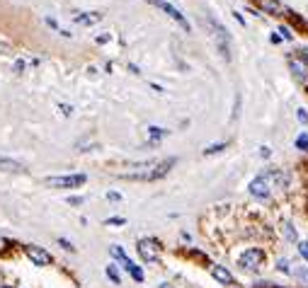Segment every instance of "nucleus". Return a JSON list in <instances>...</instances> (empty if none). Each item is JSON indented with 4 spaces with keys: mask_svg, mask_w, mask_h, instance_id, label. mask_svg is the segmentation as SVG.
Here are the masks:
<instances>
[{
    "mask_svg": "<svg viewBox=\"0 0 308 288\" xmlns=\"http://www.w3.org/2000/svg\"><path fill=\"white\" fill-rule=\"evenodd\" d=\"M126 271H129V276H131V278H134L136 283H143V278H146V276H143V269H141L139 264H131V266H129Z\"/></svg>",
    "mask_w": 308,
    "mask_h": 288,
    "instance_id": "obj_19",
    "label": "nucleus"
},
{
    "mask_svg": "<svg viewBox=\"0 0 308 288\" xmlns=\"http://www.w3.org/2000/svg\"><path fill=\"white\" fill-rule=\"evenodd\" d=\"M226 148H228L226 143H214L209 148H204V155H219V153H224Z\"/></svg>",
    "mask_w": 308,
    "mask_h": 288,
    "instance_id": "obj_21",
    "label": "nucleus"
},
{
    "mask_svg": "<svg viewBox=\"0 0 308 288\" xmlns=\"http://www.w3.org/2000/svg\"><path fill=\"white\" fill-rule=\"evenodd\" d=\"M68 204H73V206H80V204H83V196H73V199H68Z\"/></svg>",
    "mask_w": 308,
    "mask_h": 288,
    "instance_id": "obj_32",
    "label": "nucleus"
},
{
    "mask_svg": "<svg viewBox=\"0 0 308 288\" xmlns=\"http://www.w3.org/2000/svg\"><path fill=\"white\" fill-rule=\"evenodd\" d=\"M0 170H3V172H22V165L10 160V158H3V155H0Z\"/></svg>",
    "mask_w": 308,
    "mask_h": 288,
    "instance_id": "obj_15",
    "label": "nucleus"
},
{
    "mask_svg": "<svg viewBox=\"0 0 308 288\" xmlns=\"http://www.w3.org/2000/svg\"><path fill=\"white\" fill-rule=\"evenodd\" d=\"M289 68L296 80H308V63L301 56H289Z\"/></svg>",
    "mask_w": 308,
    "mask_h": 288,
    "instance_id": "obj_10",
    "label": "nucleus"
},
{
    "mask_svg": "<svg viewBox=\"0 0 308 288\" xmlns=\"http://www.w3.org/2000/svg\"><path fill=\"white\" fill-rule=\"evenodd\" d=\"M279 37H284V39H291V32L286 27H279Z\"/></svg>",
    "mask_w": 308,
    "mask_h": 288,
    "instance_id": "obj_30",
    "label": "nucleus"
},
{
    "mask_svg": "<svg viewBox=\"0 0 308 288\" xmlns=\"http://www.w3.org/2000/svg\"><path fill=\"white\" fill-rule=\"evenodd\" d=\"M291 276H296V278H303V281H308V266H301V264H296L294 269H291Z\"/></svg>",
    "mask_w": 308,
    "mask_h": 288,
    "instance_id": "obj_22",
    "label": "nucleus"
},
{
    "mask_svg": "<svg viewBox=\"0 0 308 288\" xmlns=\"http://www.w3.org/2000/svg\"><path fill=\"white\" fill-rule=\"evenodd\" d=\"M177 163L175 158H168V160H160V163H139V165H131L129 172H122L124 179H141V182H153V179L165 177L172 165Z\"/></svg>",
    "mask_w": 308,
    "mask_h": 288,
    "instance_id": "obj_1",
    "label": "nucleus"
},
{
    "mask_svg": "<svg viewBox=\"0 0 308 288\" xmlns=\"http://www.w3.org/2000/svg\"><path fill=\"white\" fill-rule=\"evenodd\" d=\"M291 269H294L291 259H279V261H277V271H281V274L291 276Z\"/></svg>",
    "mask_w": 308,
    "mask_h": 288,
    "instance_id": "obj_20",
    "label": "nucleus"
},
{
    "mask_svg": "<svg viewBox=\"0 0 308 288\" xmlns=\"http://www.w3.org/2000/svg\"><path fill=\"white\" fill-rule=\"evenodd\" d=\"M298 56H301V58L308 63V49H298Z\"/></svg>",
    "mask_w": 308,
    "mask_h": 288,
    "instance_id": "obj_34",
    "label": "nucleus"
},
{
    "mask_svg": "<svg viewBox=\"0 0 308 288\" xmlns=\"http://www.w3.org/2000/svg\"><path fill=\"white\" fill-rule=\"evenodd\" d=\"M78 25H95V22H99L102 20V13H85V15H75L73 17Z\"/></svg>",
    "mask_w": 308,
    "mask_h": 288,
    "instance_id": "obj_13",
    "label": "nucleus"
},
{
    "mask_svg": "<svg viewBox=\"0 0 308 288\" xmlns=\"http://www.w3.org/2000/svg\"><path fill=\"white\" fill-rule=\"evenodd\" d=\"M112 257H114V259H119V264L124 266V271L129 269V266H131V264H134V261H131L129 257H126V252H124V249H122V247H117V245L112 247Z\"/></svg>",
    "mask_w": 308,
    "mask_h": 288,
    "instance_id": "obj_14",
    "label": "nucleus"
},
{
    "mask_svg": "<svg viewBox=\"0 0 308 288\" xmlns=\"http://www.w3.org/2000/svg\"><path fill=\"white\" fill-rule=\"evenodd\" d=\"M136 249H139V257L146 264H158L160 261V242L153 240V237H141L136 242Z\"/></svg>",
    "mask_w": 308,
    "mask_h": 288,
    "instance_id": "obj_5",
    "label": "nucleus"
},
{
    "mask_svg": "<svg viewBox=\"0 0 308 288\" xmlns=\"http://www.w3.org/2000/svg\"><path fill=\"white\" fill-rule=\"evenodd\" d=\"M269 155H272V151H269L267 146H262V148H260V158H269Z\"/></svg>",
    "mask_w": 308,
    "mask_h": 288,
    "instance_id": "obj_31",
    "label": "nucleus"
},
{
    "mask_svg": "<svg viewBox=\"0 0 308 288\" xmlns=\"http://www.w3.org/2000/svg\"><path fill=\"white\" fill-rule=\"evenodd\" d=\"M211 276H214V281L221 283V286H233V283H236V278L231 274V269H226V264H214V266H211Z\"/></svg>",
    "mask_w": 308,
    "mask_h": 288,
    "instance_id": "obj_9",
    "label": "nucleus"
},
{
    "mask_svg": "<svg viewBox=\"0 0 308 288\" xmlns=\"http://www.w3.org/2000/svg\"><path fill=\"white\" fill-rule=\"evenodd\" d=\"M85 182H87V177L83 172L80 175H58V177L44 179V184L51 187V189H78V187H83Z\"/></svg>",
    "mask_w": 308,
    "mask_h": 288,
    "instance_id": "obj_4",
    "label": "nucleus"
},
{
    "mask_svg": "<svg viewBox=\"0 0 308 288\" xmlns=\"http://www.w3.org/2000/svg\"><path fill=\"white\" fill-rule=\"evenodd\" d=\"M25 254H27L29 261H32V264H37V266H49V264L54 261V257H51V254L39 245H27L25 247Z\"/></svg>",
    "mask_w": 308,
    "mask_h": 288,
    "instance_id": "obj_8",
    "label": "nucleus"
},
{
    "mask_svg": "<svg viewBox=\"0 0 308 288\" xmlns=\"http://www.w3.org/2000/svg\"><path fill=\"white\" fill-rule=\"evenodd\" d=\"M158 288H175V286H172V283H168V281H165V283H160V286H158Z\"/></svg>",
    "mask_w": 308,
    "mask_h": 288,
    "instance_id": "obj_35",
    "label": "nucleus"
},
{
    "mask_svg": "<svg viewBox=\"0 0 308 288\" xmlns=\"http://www.w3.org/2000/svg\"><path fill=\"white\" fill-rule=\"evenodd\" d=\"M267 179H269V184H277V187H289V175L286 172H281V170H269V172H262Z\"/></svg>",
    "mask_w": 308,
    "mask_h": 288,
    "instance_id": "obj_11",
    "label": "nucleus"
},
{
    "mask_svg": "<svg viewBox=\"0 0 308 288\" xmlns=\"http://www.w3.org/2000/svg\"><path fill=\"white\" fill-rule=\"evenodd\" d=\"M124 223H126V220L119 218V216H114V218H107V220H105V225H114V228H122Z\"/></svg>",
    "mask_w": 308,
    "mask_h": 288,
    "instance_id": "obj_25",
    "label": "nucleus"
},
{
    "mask_svg": "<svg viewBox=\"0 0 308 288\" xmlns=\"http://www.w3.org/2000/svg\"><path fill=\"white\" fill-rule=\"evenodd\" d=\"M5 288H13V286H5Z\"/></svg>",
    "mask_w": 308,
    "mask_h": 288,
    "instance_id": "obj_36",
    "label": "nucleus"
},
{
    "mask_svg": "<svg viewBox=\"0 0 308 288\" xmlns=\"http://www.w3.org/2000/svg\"><path fill=\"white\" fill-rule=\"evenodd\" d=\"M281 235H284V240H289V242H298V235H296L291 223H281Z\"/></svg>",
    "mask_w": 308,
    "mask_h": 288,
    "instance_id": "obj_16",
    "label": "nucleus"
},
{
    "mask_svg": "<svg viewBox=\"0 0 308 288\" xmlns=\"http://www.w3.org/2000/svg\"><path fill=\"white\" fill-rule=\"evenodd\" d=\"M296 116H298V121L301 123H308V111L306 109H298L296 111Z\"/></svg>",
    "mask_w": 308,
    "mask_h": 288,
    "instance_id": "obj_28",
    "label": "nucleus"
},
{
    "mask_svg": "<svg viewBox=\"0 0 308 288\" xmlns=\"http://www.w3.org/2000/svg\"><path fill=\"white\" fill-rule=\"evenodd\" d=\"M248 192H250V196H255V199H262V201H265V199H269L272 184H269V179H267L265 175H257V177L248 184Z\"/></svg>",
    "mask_w": 308,
    "mask_h": 288,
    "instance_id": "obj_7",
    "label": "nucleus"
},
{
    "mask_svg": "<svg viewBox=\"0 0 308 288\" xmlns=\"http://www.w3.org/2000/svg\"><path fill=\"white\" fill-rule=\"evenodd\" d=\"M165 133H168V131H165V128H160V126H148V136H151V143H153V146L165 136Z\"/></svg>",
    "mask_w": 308,
    "mask_h": 288,
    "instance_id": "obj_18",
    "label": "nucleus"
},
{
    "mask_svg": "<svg viewBox=\"0 0 308 288\" xmlns=\"http://www.w3.org/2000/svg\"><path fill=\"white\" fill-rule=\"evenodd\" d=\"M265 13H269V15H281V5L277 3V0H255Z\"/></svg>",
    "mask_w": 308,
    "mask_h": 288,
    "instance_id": "obj_12",
    "label": "nucleus"
},
{
    "mask_svg": "<svg viewBox=\"0 0 308 288\" xmlns=\"http://www.w3.org/2000/svg\"><path fill=\"white\" fill-rule=\"evenodd\" d=\"M105 271H107V278L112 281L114 286H119V283H122V274H119L117 264H107V269H105Z\"/></svg>",
    "mask_w": 308,
    "mask_h": 288,
    "instance_id": "obj_17",
    "label": "nucleus"
},
{
    "mask_svg": "<svg viewBox=\"0 0 308 288\" xmlns=\"http://www.w3.org/2000/svg\"><path fill=\"white\" fill-rule=\"evenodd\" d=\"M296 148L298 151H308V133H298L296 136Z\"/></svg>",
    "mask_w": 308,
    "mask_h": 288,
    "instance_id": "obj_23",
    "label": "nucleus"
},
{
    "mask_svg": "<svg viewBox=\"0 0 308 288\" xmlns=\"http://www.w3.org/2000/svg\"><path fill=\"white\" fill-rule=\"evenodd\" d=\"M298 245V254H301V259L308 264V242H296Z\"/></svg>",
    "mask_w": 308,
    "mask_h": 288,
    "instance_id": "obj_24",
    "label": "nucleus"
},
{
    "mask_svg": "<svg viewBox=\"0 0 308 288\" xmlns=\"http://www.w3.org/2000/svg\"><path fill=\"white\" fill-rule=\"evenodd\" d=\"M265 261H267V252L260 249V247H250L238 257V264L243 271H257Z\"/></svg>",
    "mask_w": 308,
    "mask_h": 288,
    "instance_id": "obj_3",
    "label": "nucleus"
},
{
    "mask_svg": "<svg viewBox=\"0 0 308 288\" xmlns=\"http://www.w3.org/2000/svg\"><path fill=\"white\" fill-rule=\"evenodd\" d=\"M58 245L63 247V249H68V252H75V247L70 245V242H68V240H66V237H61V240H58Z\"/></svg>",
    "mask_w": 308,
    "mask_h": 288,
    "instance_id": "obj_26",
    "label": "nucleus"
},
{
    "mask_svg": "<svg viewBox=\"0 0 308 288\" xmlns=\"http://www.w3.org/2000/svg\"><path fill=\"white\" fill-rule=\"evenodd\" d=\"M22 70H25V61H17L15 63V73H22Z\"/></svg>",
    "mask_w": 308,
    "mask_h": 288,
    "instance_id": "obj_33",
    "label": "nucleus"
},
{
    "mask_svg": "<svg viewBox=\"0 0 308 288\" xmlns=\"http://www.w3.org/2000/svg\"><path fill=\"white\" fill-rule=\"evenodd\" d=\"M58 109H61L63 116H70V114H73V107H70V104H58Z\"/></svg>",
    "mask_w": 308,
    "mask_h": 288,
    "instance_id": "obj_27",
    "label": "nucleus"
},
{
    "mask_svg": "<svg viewBox=\"0 0 308 288\" xmlns=\"http://www.w3.org/2000/svg\"><path fill=\"white\" fill-rule=\"evenodd\" d=\"M146 3H151V5H155L158 10H163V13L168 15L170 20H175V22H177L180 27L189 32V22H187V17H184V15L180 13V10H177L175 5H170V3H165V0H146Z\"/></svg>",
    "mask_w": 308,
    "mask_h": 288,
    "instance_id": "obj_6",
    "label": "nucleus"
},
{
    "mask_svg": "<svg viewBox=\"0 0 308 288\" xmlns=\"http://www.w3.org/2000/svg\"><path fill=\"white\" fill-rule=\"evenodd\" d=\"M204 25L211 29V37L216 41L219 51H221V56L228 61V58H231V37H228V32L224 29V25H219L214 17H204Z\"/></svg>",
    "mask_w": 308,
    "mask_h": 288,
    "instance_id": "obj_2",
    "label": "nucleus"
},
{
    "mask_svg": "<svg viewBox=\"0 0 308 288\" xmlns=\"http://www.w3.org/2000/svg\"><path fill=\"white\" fill-rule=\"evenodd\" d=\"M107 199H110V201H122V194H117V192H107Z\"/></svg>",
    "mask_w": 308,
    "mask_h": 288,
    "instance_id": "obj_29",
    "label": "nucleus"
}]
</instances>
